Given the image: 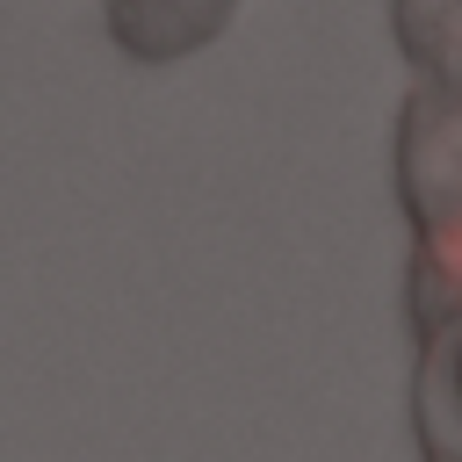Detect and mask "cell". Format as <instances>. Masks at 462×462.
Returning <instances> with one entry per match:
<instances>
[{"mask_svg": "<svg viewBox=\"0 0 462 462\" xmlns=\"http://www.w3.org/2000/svg\"><path fill=\"white\" fill-rule=\"evenodd\" d=\"M108 36L137 58V65H173L202 43L224 36V22L238 14V0H108Z\"/></svg>", "mask_w": 462, "mask_h": 462, "instance_id": "obj_1", "label": "cell"}, {"mask_svg": "<svg viewBox=\"0 0 462 462\" xmlns=\"http://www.w3.org/2000/svg\"><path fill=\"white\" fill-rule=\"evenodd\" d=\"M440 411H455V448H462V332H455V346H433V361H426L419 426H433Z\"/></svg>", "mask_w": 462, "mask_h": 462, "instance_id": "obj_2", "label": "cell"}]
</instances>
